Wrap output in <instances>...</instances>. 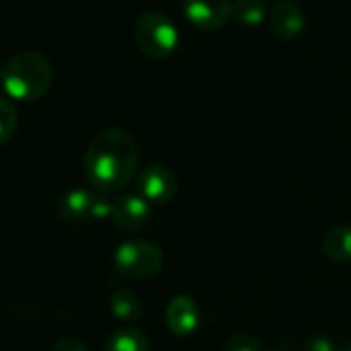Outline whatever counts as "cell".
Masks as SVG:
<instances>
[{
    "label": "cell",
    "mask_w": 351,
    "mask_h": 351,
    "mask_svg": "<svg viewBox=\"0 0 351 351\" xmlns=\"http://www.w3.org/2000/svg\"><path fill=\"white\" fill-rule=\"evenodd\" d=\"M87 182L104 195H112L130 184L138 167V143L124 128H106L93 136L85 151Z\"/></svg>",
    "instance_id": "obj_1"
},
{
    "label": "cell",
    "mask_w": 351,
    "mask_h": 351,
    "mask_svg": "<svg viewBox=\"0 0 351 351\" xmlns=\"http://www.w3.org/2000/svg\"><path fill=\"white\" fill-rule=\"evenodd\" d=\"M54 81V71L50 60L38 52H19L7 60L0 75L3 89L11 99L17 101H38L42 99Z\"/></svg>",
    "instance_id": "obj_2"
},
{
    "label": "cell",
    "mask_w": 351,
    "mask_h": 351,
    "mask_svg": "<svg viewBox=\"0 0 351 351\" xmlns=\"http://www.w3.org/2000/svg\"><path fill=\"white\" fill-rule=\"evenodd\" d=\"M132 36H134L138 50L143 54H147L149 58H155V60L169 58L180 42L178 29H176L173 21L159 11L143 13L134 21Z\"/></svg>",
    "instance_id": "obj_3"
},
{
    "label": "cell",
    "mask_w": 351,
    "mask_h": 351,
    "mask_svg": "<svg viewBox=\"0 0 351 351\" xmlns=\"http://www.w3.org/2000/svg\"><path fill=\"white\" fill-rule=\"evenodd\" d=\"M163 267V252L149 240L122 242L114 252V269L128 279H151Z\"/></svg>",
    "instance_id": "obj_4"
},
{
    "label": "cell",
    "mask_w": 351,
    "mask_h": 351,
    "mask_svg": "<svg viewBox=\"0 0 351 351\" xmlns=\"http://www.w3.org/2000/svg\"><path fill=\"white\" fill-rule=\"evenodd\" d=\"M58 217L66 223H89L112 217V201H106L101 195L75 189L60 197Z\"/></svg>",
    "instance_id": "obj_5"
},
{
    "label": "cell",
    "mask_w": 351,
    "mask_h": 351,
    "mask_svg": "<svg viewBox=\"0 0 351 351\" xmlns=\"http://www.w3.org/2000/svg\"><path fill=\"white\" fill-rule=\"evenodd\" d=\"M136 191L147 203L165 205L173 201L176 193H178V178H176V173L169 167L161 163H151L138 171Z\"/></svg>",
    "instance_id": "obj_6"
},
{
    "label": "cell",
    "mask_w": 351,
    "mask_h": 351,
    "mask_svg": "<svg viewBox=\"0 0 351 351\" xmlns=\"http://www.w3.org/2000/svg\"><path fill=\"white\" fill-rule=\"evenodd\" d=\"M186 19L205 32L221 29L234 11L232 0H182Z\"/></svg>",
    "instance_id": "obj_7"
},
{
    "label": "cell",
    "mask_w": 351,
    "mask_h": 351,
    "mask_svg": "<svg viewBox=\"0 0 351 351\" xmlns=\"http://www.w3.org/2000/svg\"><path fill=\"white\" fill-rule=\"evenodd\" d=\"M165 324L176 337H191L201 324V310L193 295L178 293L165 306Z\"/></svg>",
    "instance_id": "obj_8"
},
{
    "label": "cell",
    "mask_w": 351,
    "mask_h": 351,
    "mask_svg": "<svg viewBox=\"0 0 351 351\" xmlns=\"http://www.w3.org/2000/svg\"><path fill=\"white\" fill-rule=\"evenodd\" d=\"M118 228L126 232H138L143 230L151 219V203H147L138 193L120 195L112 201V217Z\"/></svg>",
    "instance_id": "obj_9"
},
{
    "label": "cell",
    "mask_w": 351,
    "mask_h": 351,
    "mask_svg": "<svg viewBox=\"0 0 351 351\" xmlns=\"http://www.w3.org/2000/svg\"><path fill=\"white\" fill-rule=\"evenodd\" d=\"M306 19L304 13L300 11V7H295L289 0H283V3L275 5L269 13V27L275 36L283 38V40H293L304 32Z\"/></svg>",
    "instance_id": "obj_10"
},
{
    "label": "cell",
    "mask_w": 351,
    "mask_h": 351,
    "mask_svg": "<svg viewBox=\"0 0 351 351\" xmlns=\"http://www.w3.org/2000/svg\"><path fill=\"white\" fill-rule=\"evenodd\" d=\"M322 250L326 258L332 263H349L351 261V228L349 226H337L328 230L322 238Z\"/></svg>",
    "instance_id": "obj_11"
},
{
    "label": "cell",
    "mask_w": 351,
    "mask_h": 351,
    "mask_svg": "<svg viewBox=\"0 0 351 351\" xmlns=\"http://www.w3.org/2000/svg\"><path fill=\"white\" fill-rule=\"evenodd\" d=\"M110 312L122 322H136L143 318V302L132 289H116L110 295Z\"/></svg>",
    "instance_id": "obj_12"
},
{
    "label": "cell",
    "mask_w": 351,
    "mask_h": 351,
    "mask_svg": "<svg viewBox=\"0 0 351 351\" xmlns=\"http://www.w3.org/2000/svg\"><path fill=\"white\" fill-rule=\"evenodd\" d=\"M104 351H151V347L147 335L141 328L124 326L108 337Z\"/></svg>",
    "instance_id": "obj_13"
},
{
    "label": "cell",
    "mask_w": 351,
    "mask_h": 351,
    "mask_svg": "<svg viewBox=\"0 0 351 351\" xmlns=\"http://www.w3.org/2000/svg\"><path fill=\"white\" fill-rule=\"evenodd\" d=\"M232 17L246 27L261 25L267 19V3L265 0H236Z\"/></svg>",
    "instance_id": "obj_14"
},
{
    "label": "cell",
    "mask_w": 351,
    "mask_h": 351,
    "mask_svg": "<svg viewBox=\"0 0 351 351\" xmlns=\"http://www.w3.org/2000/svg\"><path fill=\"white\" fill-rule=\"evenodd\" d=\"M17 124H19V116L15 106L9 99L0 97V145L13 138Z\"/></svg>",
    "instance_id": "obj_15"
},
{
    "label": "cell",
    "mask_w": 351,
    "mask_h": 351,
    "mask_svg": "<svg viewBox=\"0 0 351 351\" xmlns=\"http://www.w3.org/2000/svg\"><path fill=\"white\" fill-rule=\"evenodd\" d=\"M223 351H263V343L254 335L236 332L226 341Z\"/></svg>",
    "instance_id": "obj_16"
},
{
    "label": "cell",
    "mask_w": 351,
    "mask_h": 351,
    "mask_svg": "<svg viewBox=\"0 0 351 351\" xmlns=\"http://www.w3.org/2000/svg\"><path fill=\"white\" fill-rule=\"evenodd\" d=\"M300 351H345V349L326 335H312L302 343Z\"/></svg>",
    "instance_id": "obj_17"
},
{
    "label": "cell",
    "mask_w": 351,
    "mask_h": 351,
    "mask_svg": "<svg viewBox=\"0 0 351 351\" xmlns=\"http://www.w3.org/2000/svg\"><path fill=\"white\" fill-rule=\"evenodd\" d=\"M50 351H89L85 343L77 341V339H60L52 345Z\"/></svg>",
    "instance_id": "obj_18"
},
{
    "label": "cell",
    "mask_w": 351,
    "mask_h": 351,
    "mask_svg": "<svg viewBox=\"0 0 351 351\" xmlns=\"http://www.w3.org/2000/svg\"><path fill=\"white\" fill-rule=\"evenodd\" d=\"M345 351H351V343H349V345L345 347Z\"/></svg>",
    "instance_id": "obj_19"
},
{
    "label": "cell",
    "mask_w": 351,
    "mask_h": 351,
    "mask_svg": "<svg viewBox=\"0 0 351 351\" xmlns=\"http://www.w3.org/2000/svg\"><path fill=\"white\" fill-rule=\"evenodd\" d=\"M0 75H3V66H0Z\"/></svg>",
    "instance_id": "obj_20"
},
{
    "label": "cell",
    "mask_w": 351,
    "mask_h": 351,
    "mask_svg": "<svg viewBox=\"0 0 351 351\" xmlns=\"http://www.w3.org/2000/svg\"><path fill=\"white\" fill-rule=\"evenodd\" d=\"M275 351H283V349H275Z\"/></svg>",
    "instance_id": "obj_21"
}]
</instances>
